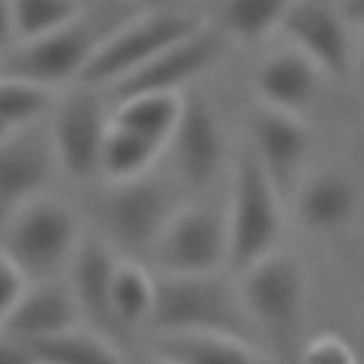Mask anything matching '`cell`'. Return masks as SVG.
Instances as JSON below:
<instances>
[{
	"mask_svg": "<svg viewBox=\"0 0 364 364\" xmlns=\"http://www.w3.org/2000/svg\"><path fill=\"white\" fill-rule=\"evenodd\" d=\"M82 239L77 213L54 196H34L20 205L0 228V253L28 279H51L68 270Z\"/></svg>",
	"mask_w": 364,
	"mask_h": 364,
	"instance_id": "6da1fadb",
	"label": "cell"
},
{
	"mask_svg": "<svg viewBox=\"0 0 364 364\" xmlns=\"http://www.w3.org/2000/svg\"><path fill=\"white\" fill-rule=\"evenodd\" d=\"M228 264L245 270L273 253L282 239V191L247 145L233 171L228 199Z\"/></svg>",
	"mask_w": 364,
	"mask_h": 364,
	"instance_id": "7a4b0ae2",
	"label": "cell"
},
{
	"mask_svg": "<svg viewBox=\"0 0 364 364\" xmlns=\"http://www.w3.org/2000/svg\"><path fill=\"white\" fill-rule=\"evenodd\" d=\"M205 23L208 20H202L199 14L179 9H156L134 20H125L100 40L97 51L91 54V60L80 74V82L111 88L119 80H125L131 71H136L142 63H148L154 54H159L165 46L193 34Z\"/></svg>",
	"mask_w": 364,
	"mask_h": 364,
	"instance_id": "3957f363",
	"label": "cell"
},
{
	"mask_svg": "<svg viewBox=\"0 0 364 364\" xmlns=\"http://www.w3.org/2000/svg\"><path fill=\"white\" fill-rule=\"evenodd\" d=\"M159 330H228L247 336V313L216 273H156V304L148 321Z\"/></svg>",
	"mask_w": 364,
	"mask_h": 364,
	"instance_id": "277c9868",
	"label": "cell"
},
{
	"mask_svg": "<svg viewBox=\"0 0 364 364\" xmlns=\"http://www.w3.org/2000/svg\"><path fill=\"white\" fill-rule=\"evenodd\" d=\"M108 185L111 188L102 202V225L108 242L128 256L151 253L154 242L176 210L173 193L165 182L151 179L148 173Z\"/></svg>",
	"mask_w": 364,
	"mask_h": 364,
	"instance_id": "5b68a950",
	"label": "cell"
},
{
	"mask_svg": "<svg viewBox=\"0 0 364 364\" xmlns=\"http://www.w3.org/2000/svg\"><path fill=\"white\" fill-rule=\"evenodd\" d=\"M239 299L247 318L279 336L299 327L307 304V276L299 259L276 247L250 267L239 270Z\"/></svg>",
	"mask_w": 364,
	"mask_h": 364,
	"instance_id": "8992f818",
	"label": "cell"
},
{
	"mask_svg": "<svg viewBox=\"0 0 364 364\" xmlns=\"http://www.w3.org/2000/svg\"><path fill=\"white\" fill-rule=\"evenodd\" d=\"M159 273H219L228 264V219L205 205L176 208L151 247Z\"/></svg>",
	"mask_w": 364,
	"mask_h": 364,
	"instance_id": "52a82bcc",
	"label": "cell"
},
{
	"mask_svg": "<svg viewBox=\"0 0 364 364\" xmlns=\"http://www.w3.org/2000/svg\"><path fill=\"white\" fill-rule=\"evenodd\" d=\"M105 37V34H102ZM91 20L82 14L43 37L20 40L3 54V74L28 77L43 85H63L68 80H80L85 63L97 51L102 40Z\"/></svg>",
	"mask_w": 364,
	"mask_h": 364,
	"instance_id": "ba28073f",
	"label": "cell"
},
{
	"mask_svg": "<svg viewBox=\"0 0 364 364\" xmlns=\"http://www.w3.org/2000/svg\"><path fill=\"white\" fill-rule=\"evenodd\" d=\"M108 125L111 111L97 94V85L80 82V88L68 91L60 102H54L51 142L60 171L74 179H88L100 173V154Z\"/></svg>",
	"mask_w": 364,
	"mask_h": 364,
	"instance_id": "9c48e42d",
	"label": "cell"
},
{
	"mask_svg": "<svg viewBox=\"0 0 364 364\" xmlns=\"http://www.w3.org/2000/svg\"><path fill=\"white\" fill-rule=\"evenodd\" d=\"M57 168L51 131L40 122L11 128L0 139V228L20 205L46 191Z\"/></svg>",
	"mask_w": 364,
	"mask_h": 364,
	"instance_id": "30bf717a",
	"label": "cell"
},
{
	"mask_svg": "<svg viewBox=\"0 0 364 364\" xmlns=\"http://www.w3.org/2000/svg\"><path fill=\"white\" fill-rule=\"evenodd\" d=\"M219 51H222V31L205 23L202 28L165 46L159 54H154L125 80L111 85V97L119 100L142 91H182L188 82H193L199 74L208 71V65L219 57Z\"/></svg>",
	"mask_w": 364,
	"mask_h": 364,
	"instance_id": "8fae6325",
	"label": "cell"
},
{
	"mask_svg": "<svg viewBox=\"0 0 364 364\" xmlns=\"http://www.w3.org/2000/svg\"><path fill=\"white\" fill-rule=\"evenodd\" d=\"M347 17L338 6L327 0H293L282 20V31L293 48L307 54L321 74L327 77H347L353 68V48Z\"/></svg>",
	"mask_w": 364,
	"mask_h": 364,
	"instance_id": "7c38bea8",
	"label": "cell"
},
{
	"mask_svg": "<svg viewBox=\"0 0 364 364\" xmlns=\"http://www.w3.org/2000/svg\"><path fill=\"white\" fill-rule=\"evenodd\" d=\"M165 151H171L173 168L188 185L208 188L216 179L225 159V131L216 108L205 97H185L182 117Z\"/></svg>",
	"mask_w": 364,
	"mask_h": 364,
	"instance_id": "4fadbf2b",
	"label": "cell"
},
{
	"mask_svg": "<svg viewBox=\"0 0 364 364\" xmlns=\"http://www.w3.org/2000/svg\"><path fill=\"white\" fill-rule=\"evenodd\" d=\"M77 324H82V310L71 290V282L51 276L26 284L23 296L17 299L0 330L23 344H31Z\"/></svg>",
	"mask_w": 364,
	"mask_h": 364,
	"instance_id": "5bb4252c",
	"label": "cell"
},
{
	"mask_svg": "<svg viewBox=\"0 0 364 364\" xmlns=\"http://www.w3.org/2000/svg\"><path fill=\"white\" fill-rule=\"evenodd\" d=\"M250 148L262 159L264 171L282 191H296L301 165L310 151V134L299 114H287L279 108H262L250 125Z\"/></svg>",
	"mask_w": 364,
	"mask_h": 364,
	"instance_id": "9a60e30c",
	"label": "cell"
},
{
	"mask_svg": "<svg viewBox=\"0 0 364 364\" xmlns=\"http://www.w3.org/2000/svg\"><path fill=\"white\" fill-rule=\"evenodd\" d=\"M318 82H321V68L293 46L267 54L253 77V88L267 108H279L299 117L313 105L318 94Z\"/></svg>",
	"mask_w": 364,
	"mask_h": 364,
	"instance_id": "2e32d148",
	"label": "cell"
},
{
	"mask_svg": "<svg viewBox=\"0 0 364 364\" xmlns=\"http://www.w3.org/2000/svg\"><path fill=\"white\" fill-rule=\"evenodd\" d=\"M151 355L173 364H253L267 358L247 336L228 330H159Z\"/></svg>",
	"mask_w": 364,
	"mask_h": 364,
	"instance_id": "e0dca14e",
	"label": "cell"
},
{
	"mask_svg": "<svg viewBox=\"0 0 364 364\" xmlns=\"http://www.w3.org/2000/svg\"><path fill=\"white\" fill-rule=\"evenodd\" d=\"M117 247L108 242V236L100 233H82L71 264H68V282L80 301L82 318H94L97 324H111V282L117 270Z\"/></svg>",
	"mask_w": 364,
	"mask_h": 364,
	"instance_id": "ac0fdd59",
	"label": "cell"
},
{
	"mask_svg": "<svg viewBox=\"0 0 364 364\" xmlns=\"http://www.w3.org/2000/svg\"><path fill=\"white\" fill-rule=\"evenodd\" d=\"M355 188L336 171H321L296 188L299 222L316 233H333L344 228L355 213Z\"/></svg>",
	"mask_w": 364,
	"mask_h": 364,
	"instance_id": "d6986e66",
	"label": "cell"
},
{
	"mask_svg": "<svg viewBox=\"0 0 364 364\" xmlns=\"http://www.w3.org/2000/svg\"><path fill=\"white\" fill-rule=\"evenodd\" d=\"M185 94L182 91H142L114 100L111 122L131 128L168 148V139L182 117Z\"/></svg>",
	"mask_w": 364,
	"mask_h": 364,
	"instance_id": "ffe728a7",
	"label": "cell"
},
{
	"mask_svg": "<svg viewBox=\"0 0 364 364\" xmlns=\"http://www.w3.org/2000/svg\"><path fill=\"white\" fill-rule=\"evenodd\" d=\"M26 347L31 350L34 361H46V364H114L125 358V353L105 333L82 324L37 338Z\"/></svg>",
	"mask_w": 364,
	"mask_h": 364,
	"instance_id": "44dd1931",
	"label": "cell"
},
{
	"mask_svg": "<svg viewBox=\"0 0 364 364\" xmlns=\"http://www.w3.org/2000/svg\"><path fill=\"white\" fill-rule=\"evenodd\" d=\"M162 154H165V145L111 122L105 142H102V154H100V173L108 182L136 179V176L151 173V168L156 165Z\"/></svg>",
	"mask_w": 364,
	"mask_h": 364,
	"instance_id": "7402d4cb",
	"label": "cell"
},
{
	"mask_svg": "<svg viewBox=\"0 0 364 364\" xmlns=\"http://www.w3.org/2000/svg\"><path fill=\"white\" fill-rule=\"evenodd\" d=\"M156 304V276L134 256H119L111 282V316L122 327H142L151 321Z\"/></svg>",
	"mask_w": 364,
	"mask_h": 364,
	"instance_id": "603a6c76",
	"label": "cell"
},
{
	"mask_svg": "<svg viewBox=\"0 0 364 364\" xmlns=\"http://www.w3.org/2000/svg\"><path fill=\"white\" fill-rule=\"evenodd\" d=\"M54 108V88L17 74H0V119L11 128L40 122V117Z\"/></svg>",
	"mask_w": 364,
	"mask_h": 364,
	"instance_id": "cb8c5ba5",
	"label": "cell"
},
{
	"mask_svg": "<svg viewBox=\"0 0 364 364\" xmlns=\"http://www.w3.org/2000/svg\"><path fill=\"white\" fill-rule=\"evenodd\" d=\"M293 0H225L222 23L233 40L253 43L282 26Z\"/></svg>",
	"mask_w": 364,
	"mask_h": 364,
	"instance_id": "d4e9b609",
	"label": "cell"
},
{
	"mask_svg": "<svg viewBox=\"0 0 364 364\" xmlns=\"http://www.w3.org/2000/svg\"><path fill=\"white\" fill-rule=\"evenodd\" d=\"M82 14V0H11L17 43L43 37Z\"/></svg>",
	"mask_w": 364,
	"mask_h": 364,
	"instance_id": "484cf974",
	"label": "cell"
},
{
	"mask_svg": "<svg viewBox=\"0 0 364 364\" xmlns=\"http://www.w3.org/2000/svg\"><path fill=\"white\" fill-rule=\"evenodd\" d=\"M299 355L310 364H353V361H358L355 344L338 333H318V336L307 338V344L301 347Z\"/></svg>",
	"mask_w": 364,
	"mask_h": 364,
	"instance_id": "4316f807",
	"label": "cell"
},
{
	"mask_svg": "<svg viewBox=\"0 0 364 364\" xmlns=\"http://www.w3.org/2000/svg\"><path fill=\"white\" fill-rule=\"evenodd\" d=\"M26 284H28V279L17 270V264L0 253V324L6 321V316L11 313L17 299L23 296Z\"/></svg>",
	"mask_w": 364,
	"mask_h": 364,
	"instance_id": "83f0119b",
	"label": "cell"
},
{
	"mask_svg": "<svg viewBox=\"0 0 364 364\" xmlns=\"http://www.w3.org/2000/svg\"><path fill=\"white\" fill-rule=\"evenodd\" d=\"M28 361H34L31 350L23 341H17L0 330V364H28Z\"/></svg>",
	"mask_w": 364,
	"mask_h": 364,
	"instance_id": "f1b7e54d",
	"label": "cell"
},
{
	"mask_svg": "<svg viewBox=\"0 0 364 364\" xmlns=\"http://www.w3.org/2000/svg\"><path fill=\"white\" fill-rule=\"evenodd\" d=\"M17 43L14 17H11V0H0V54H6Z\"/></svg>",
	"mask_w": 364,
	"mask_h": 364,
	"instance_id": "f546056e",
	"label": "cell"
},
{
	"mask_svg": "<svg viewBox=\"0 0 364 364\" xmlns=\"http://www.w3.org/2000/svg\"><path fill=\"white\" fill-rule=\"evenodd\" d=\"M338 9H341V14L347 17V23L364 28V0H341Z\"/></svg>",
	"mask_w": 364,
	"mask_h": 364,
	"instance_id": "4dcf8cb0",
	"label": "cell"
},
{
	"mask_svg": "<svg viewBox=\"0 0 364 364\" xmlns=\"http://www.w3.org/2000/svg\"><path fill=\"white\" fill-rule=\"evenodd\" d=\"M353 344H355V353H358V361H364V324H361V330H358V338H355Z\"/></svg>",
	"mask_w": 364,
	"mask_h": 364,
	"instance_id": "1f68e13d",
	"label": "cell"
},
{
	"mask_svg": "<svg viewBox=\"0 0 364 364\" xmlns=\"http://www.w3.org/2000/svg\"><path fill=\"white\" fill-rule=\"evenodd\" d=\"M9 131H11V125H9V122H3V119H0V139H3V136H6V134H9Z\"/></svg>",
	"mask_w": 364,
	"mask_h": 364,
	"instance_id": "d6a6232c",
	"label": "cell"
},
{
	"mask_svg": "<svg viewBox=\"0 0 364 364\" xmlns=\"http://www.w3.org/2000/svg\"><path fill=\"white\" fill-rule=\"evenodd\" d=\"M358 71H361V77H364V51H361V57H358Z\"/></svg>",
	"mask_w": 364,
	"mask_h": 364,
	"instance_id": "836d02e7",
	"label": "cell"
},
{
	"mask_svg": "<svg viewBox=\"0 0 364 364\" xmlns=\"http://www.w3.org/2000/svg\"><path fill=\"white\" fill-rule=\"evenodd\" d=\"M82 3H85V0H82Z\"/></svg>",
	"mask_w": 364,
	"mask_h": 364,
	"instance_id": "e575fe53",
	"label": "cell"
}]
</instances>
